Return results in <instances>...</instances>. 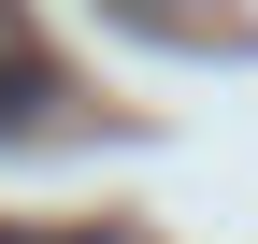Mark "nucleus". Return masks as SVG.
<instances>
[{"mask_svg":"<svg viewBox=\"0 0 258 244\" xmlns=\"http://www.w3.org/2000/svg\"><path fill=\"white\" fill-rule=\"evenodd\" d=\"M57 101H72V86H57V57L29 43V29H0V144H29V130H57Z\"/></svg>","mask_w":258,"mask_h":244,"instance_id":"f257e3e1","label":"nucleus"},{"mask_svg":"<svg viewBox=\"0 0 258 244\" xmlns=\"http://www.w3.org/2000/svg\"><path fill=\"white\" fill-rule=\"evenodd\" d=\"M129 29H158V43H201L215 15H201V0H129Z\"/></svg>","mask_w":258,"mask_h":244,"instance_id":"f03ea898","label":"nucleus"},{"mask_svg":"<svg viewBox=\"0 0 258 244\" xmlns=\"http://www.w3.org/2000/svg\"><path fill=\"white\" fill-rule=\"evenodd\" d=\"M0 244H29V230H0ZM57 244H101V230H57Z\"/></svg>","mask_w":258,"mask_h":244,"instance_id":"7ed1b4c3","label":"nucleus"}]
</instances>
